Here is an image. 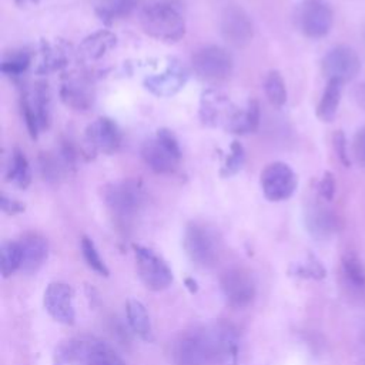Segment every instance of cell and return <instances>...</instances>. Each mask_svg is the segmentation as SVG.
Wrapping results in <instances>:
<instances>
[{
  "label": "cell",
  "instance_id": "cell-12",
  "mask_svg": "<svg viewBox=\"0 0 365 365\" xmlns=\"http://www.w3.org/2000/svg\"><path fill=\"white\" fill-rule=\"evenodd\" d=\"M334 14L329 4L324 0H302L298 10L301 31L311 38L327 36L332 27Z\"/></svg>",
  "mask_w": 365,
  "mask_h": 365
},
{
  "label": "cell",
  "instance_id": "cell-17",
  "mask_svg": "<svg viewBox=\"0 0 365 365\" xmlns=\"http://www.w3.org/2000/svg\"><path fill=\"white\" fill-rule=\"evenodd\" d=\"M188 74L181 64L173 61L157 76H150L144 80V87L157 97H171L177 94L187 83Z\"/></svg>",
  "mask_w": 365,
  "mask_h": 365
},
{
  "label": "cell",
  "instance_id": "cell-26",
  "mask_svg": "<svg viewBox=\"0 0 365 365\" xmlns=\"http://www.w3.org/2000/svg\"><path fill=\"white\" fill-rule=\"evenodd\" d=\"M342 93V81L339 80H328L324 93L319 98L317 106V117L324 121L329 123L335 118Z\"/></svg>",
  "mask_w": 365,
  "mask_h": 365
},
{
  "label": "cell",
  "instance_id": "cell-3",
  "mask_svg": "<svg viewBox=\"0 0 365 365\" xmlns=\"http://www.w3.org/2000/svg\"><path fill=\"white\" fill-rule=\"evenodd\" d=\"M173 359L175 365L217 364L212 327L195 328L184 332L174 344Z\"/></svg>",
  "mask_w": 365,
  "mask_h": 365
},
{
  "label": "cell",
  "instance_id": "cell-38",
  "mask_svg": "<svg viewBox=\"0 0 365 365\" xmlns=\"http://www.w3.org/2000/svg\"><path fill=\"white\" fill-rule=\"evenodd\" d=\"M297 275H302V277H309V278H322L325 275V269L322 268V265L317 261L309 262L308 265H302L298 267L295 269Z\"/></svg>",
  "mask_w": 365,
  "mask_h": 365
},
{
  "label": "cell",
  "instance_id": "cell-4",
  "mask_svg": "<svg viewBox=\"0 0 365 365\" xmlns=\"http://www.w3.org/2000/svg\"><path fill=\"white\" fill-rule=\"evenodd\" d=\"M141 158L155 174H173L181 160V148L171 130L160 128L155 137L145 141L141 147Z\"/></svg>",
  "mask_w": 365,
  "mask_h": 365
},
{
  "label": "cell",
  "instance_id": "cell-25",
  "mask_svg": "<svg viewBox=\"0 0 365 365\" xmlns=\"http://www.w3.org/2000/svg\"><path fill=\"white\" fill-rule=\"evenodd\" d=\"M6 180L20 190H26L31 184V168L27 157L20 148H14L10 153Z\"/></svg>",
  "mask_w": 365,
  "mask_h": 365
},
{
  "label": "cell",
  "instance_id": "cell-13",
  "mask_svg": "<svg viewBox=\"0 0 365 365\" xmlns=\"http://www.w3.org/2000/svg\"><path fill=\"white\" fill-rule=\"evenodd\" d=\"M43 305L54 321L64 325L74 324V291L68 284L61 281L50 282L43 294Z\"/></svg>",
  "mask_w": 365,
  "mask_h": 365
},
{
  "label": "cell",
  "instance_id": "cell-15",
  "mask_svg": "<svg viewBox=\"0 0 365 365\" xmlns=\"http://www.w3.org/2000/svg\"><path fill=\"white\" fill-rule=\"evenodd\" d=\"M84 140L91 153H101L106 155L117 153L123 144V135L118 125L108 117H100L88 124Z\"/></svg>",
  "mask_w": 365,
  "mask_h": 365
},
{
  "label": "cell",
  "instance_id": "cell-16",
  "mask_svg": "<svg viewBox=\"0 0 365 365\" xmlns=\"http://www.w3.org/2000/svg\"><path fill=\"white\" fill-rule=\"evenodd\" d=\"M359 70V56L348 46L334 47L322 58V71L328 80H339L344 83L356 77Z\"/></svg>",
  "mask_w": 365,
  "mask_h": 365
},
{
  "label": "cell",
  "instance_id": "cell-24",
  "mask_svg": "<svg viewBox=\"0 0 365 365\" xmlns=\"http://www.w3.org/2000/svg\"><path fill=\"white\" fill-rule=\"evenodd\" d=\"M125 315L133 332L143 341L151 342L154 336L150 315L147 312L145 305L141 301L131 298L125 304Z\"/></svg>",
  "mask_w": 365,
  "mask_h": 365
},
{
  "label": "cell",
  "instance_id": "cell-34",
  "mask_svg": "<svg viewBox=\"0 0 365 365\" xmlns=\"http://www.w3.org/2000/svg\"><path fill=\"white\" fill-rule=\"evenodd\" d=\"M80 247H81L83 258H84V261L87 262V265H88L94 272H97L98 275L107 277V275H108V268H107L104 259L100 257L98 250L96 248L93 240L88 238V237H83V238H81V242H80Z\"/></svg>",
  "mask_w": 365,
  "mask_h": 365
},
{
  "label": "cell",
  "instance_id": "cell-6",
  "mask_svg": "<svg viewBox=\"0 0 365 365\" xmlns=\"http://www.w3.org/2000/svg\"><path fill=\"white\" fill-rule=\"evenodd\" d=\"M191 66L195 76L211 84L221 83L232 74V56L220 46H204L191 56Z\"/></svg>",
  "mask_w": 365,
  "mask_h": 365
},
{
  "label": "cell",
  "instance_id": "cell-36",
  "mask_svg": "<svg viewBox=\"0 0 365 365\" xmlns=\"http://www.w3.org/2000/svg\"><path fill=\"white\" fill-rule=\"evenodd\" d=\"M318 192L324 200H327V201L332 200V197L335 194V180L329 171L324 173V175L318 184Z\"/></svg>",
  "mask_w": 365,
  "mask_h": 365
},
{
  "label": "cell",
  "instance_id": "cell-5",
  "mask_svg": "<svg viewBox=\"0 0 365 365\" xmlns=\"http://www.w3.org/2000/svg\"><path fill=\"white\" fill-rule=\"evenodd\" d=\"M145 192L140 181L123 180L104 188V202L111 214L123 224L131 221L143 208Z\"/></svg>",
  "mask_w": 365,
  "mask_h": 365
},
{
  "label": "cell",
  "instance_id": "cell-37",
  "mask_svg": "<svg viewBox=\"0 0 365 365\" xmlns=\"http://www.w3.org/2000/svg\"><path fill=\"white\" fill-rule=\"evenodd\" d=\"M334 148L335 153L338 154V158L341 160V163L344 165H349V158H348V153H346V140L342 131H336L334 134Z\"/></svg>",
  "mask_w": 365,
  "mask_h": 365
},
{
  "label": "cell",
  "instance_id": "cell-19",
  "mask_svg": "<svg viewBox=\"0 0 365 365\" xmlns=\"http://www.w3.org/2000/svg\"><path fill=\"white\" fill-rule=\"evenodd\" d=\"M217 364L220 365H238V336L231 324L218 322L212 327Z\"/></svg>",
  "mask_w": 365,
  "mask_h": 365
},
{
  "label": "cell",
  "instance_id": "cell-33",
  "mask_svg": "<svg viewBox=\"0 0 365 365\" xmlns=\"http://www.w3.org/2000/svg\"><path fill=\"white\" fill-rule=\"evenodd\" d=\"M31 56L26 50H13L4 56L1 61V71L9 77L21 76L30 66Z\"/></svg>",
  "mask_w": 365,
  "mask_h": 365
},
{
  "label": "cell",
  "instance_id": "cell-40",
  "mask_svg": "<svg viewBox=\"0 0 365 365\" xmlns=\"http://www.w3.org/2000/svg\"><path fill=\"white\" fill-rule=\"evenodd\" d=\"M1 210L4 214H9V215H16V214H20L24 211V204L20 202L19 200H14V198H10L7 197L6 194L1 195Z\"/></svg>",
  "mask_w": 365,
  "mask_h": 365
},
{
  "label": "cell",
  "instance_id": "cell-22",
  "mask_svg": "<svg viewBox=\"0 0 365 365\" xmlns=\"http://www.w3.org/2000/svg\"><path fill=\"white\" fill-rule=\"evenodd\" d=\"M27 98L37 121L40 130H47L51 123V103H50V93L46 83H36L31 90L23 93Z\"/></svg>",
  "mask_w": 365,
  "mask_h": 365
},
{
  "label": "cell",
  "instance_id": "cell-27",
  "mask_svg": "<svg viewBox=\"0 0 365 365\" xmlns=\"http://www.w3.org/2000/svg\"><path fill=\"white\" fill-rule=\"evenodd\" d=\"M334 225V217L329 210L317 204L307 211V227L312 235L318 238L328 237L332 232Z\"/></svg>",
  "mask_w": 365,
  "mask_h": 365
},
{
  "label": "cell",
  "instance_id": "cell-1",
  "mask_svg": "<svg viewBox=\"0 0 365 365\" xmlns=\"http://www.w3.org/2000/svg\"><path fill=\"white\" fill-rule=\"evenodd\" d=\"M140 23L144 33L165 43H175L185 34V19L182 13L178 7L167 1L147 4L140 14Z\"/></svg>",
  "mask_w": 365,
  "mask_h": 365
},
{
  "label": "cell",
  "instance_id": "cell-20",
  "mask_svg": "<svg viewBox=\"0 0 365 365\" xmlns=\"http://www.w3.org/2000/svg\"><path fill=\"white\" fill-rule=\"evenodd\" d=\"M117 43V37L110 30H98L87 36L78 46L77 54L83 61H96L106 56Z\"/></svg>",
  "mask_w": 365,
  "mask_h": 365
},
{
  "label": "cell",
  "instance_id": "cell-7",
  "mask_svg": "<svg viewBox=\"0 0 365 365\" xmlns=\"http://www.w3.org/2000/svg\"><path fill=\"white\" fill-rule=\"evenodd\" d=\"M137 272L145 288L151 291H163L173 282V271L168 264L151 248L140 244L133 245Z\"/></svg>",
  "mask_w": 365,
  "mask_h": 365
},
{
  "label": "cell",
  "instance_id": "cell-11",
  "mask_svg": "<svg viewBox=\"0 0 365 365\" xmlns=\"http://www.w3.org/2000/svg\"><path fill=\"white\" fill-rule=\"evenodd\" d=\"M221 291L230 307L242 309L255 298V282L252 275L241 267L228 268L220 278Z\"/></svg>",
  "mask_w": 365,
  "mask_h": 365
},
{
  "label": "cell",
  "instance_id": "cell-21",
  "mask_svg": "<svg viewBox=\"0 0 365 365\" xmlns=\"http://www.w3.org/2000/svg\"><path fill=\"white\" fill-rule=\"evenodd\" d=\"M61 100L71 108L87 110L93 103V93L90 90V83L83 77H71L60 90Z\"/></svg>",
  "mask_w": 365,
  "mask_h": 365
},
{
  "label": "cell",
  "instance_id": "cell-10",
  "mask_svg": "<svg viewBox=\"0 0 365 365\" xmlns=\"http://www.w3.org/2000/svg\"><path fill=\"white\" fill-rule=\"evenodd\" d=\"M297 175L294 170L282 163L274 161L268 164L259 177V185L268 201L279 202L288 200L297 190Z\"/></svg>",
  "mask_w": 365,
  "mask_h": 365
},
{
  "label": "cell",
  "instance_id": "cell-14",
  "mask_svg": "<svg viewBox=\"0 0 365 365\" xmlns=\"http://www.w3.org/2000/svg\"><path fill=\"white\" fill-rule=\"evenodd\" d=\"M220 31L222 38L234 47H245L254 36V26L248 13L235 4L227 6L221 14Z\"/></svg>",
  "mask_w": 365,
  "mask_h": 365
},
{
  "label": "cell",
  "instance_id": "cell-29",
  "mask_svg": "<svg viewBox=\"0 0 365 365\" xmlns=\"http://www.w3.org/2000/svg\"><path fill=\"white\" fill-rule=\"evenodd\" d=\"M342 275L351 288L356 291L365 289V267L362 261L352 252H346L341 259Z\"/></svg>",
  "mask_w": 365,
  "mask_h": 365
},
{
  "label": "cell",
  "instance_id": "cell-18",
  "mask_svg": "<svg viewBox=\"0 0 365 365\" xmlns=\"http://www.w3.org/2000/svg\"><path fill=\"white\" fill-rule=\"evenodd\" d=\"M21 248V271L26 274H36L47 261L48 241L38 232H26L19 240Z\"/></svg>",
  "mask_w": 365,
  "mask_h": 365
},
{
  "label": "cell",
  "instance_id": "cell-31",
  "mask_svg": "<svg viewBox=\"0 0 365 365\" xmlns=\"http://www.w3.org/2000/svg\"><path fill=\"white\" fill-rule=\"evenodd\" d=\"M261 111L259 104L257 100H250L244 108H241L238 118L234 124V128L231 133L234 134H248L257 131L259 125Z\"/></svg>",
  "mask_w": 365,
  "mask_h": 365
},
{
  "label": "cell",
  "instance_id": "cell-41",
  "mask_svg": "<svg viewBox=\"0 0 365 365\" xmlns=\"http://www.w3.org/2000/svg\"><path fill=\"white\" fill-rule=\"evenodd\" d=\"M354 97H355L358 106H361L365 110V83H361L355 87Z\"/></svg>",
  "mask_w": 365,
  "mask_h": 365
},
{
  "label": "cell",
  "instance_id": "cell-32",
  "mask_svg": "<svg viewBox=\"0 0 365 365\" xmlns=\"http://www.w3.org/2000/svg\"><path fill=\"white\" fill-rule=\"evenodd\" d=\"M264 91L271 106L279 108L287 103V87L279 71L271 70L264 80Z\"/></svg>",
  "mask_w": 365,
  "mask_h": 365
},
{
  "label": "cell",
  "instance_id": "cell-23",
  "mask_svg": "<svg viewBox=\"0 0 365 365\" xmlns=\"http://www.w3.org/2000/svg\"><path fill=\"white\" fill-rule=\"evenodd\" d=\"M70 57V48L67 43L58 40L56 43H41V50H40V61L37 66L38 73H51L56 70L63 68L67 66Z\"/></svg>",
  "mask_w": 365,
  "mask_h": 365
},
{
  "label": "cell",
  "instance_id": "cell-28",
  "mask_svg": "<svg viewBox=\"0 0 365 365\" xmlns=\"http://www.w3.org/2000/svg\"><path fill=\"white\" fill-rule=\"evenodd\" d=\"M38 170L44 181L56 184L67 171H70L58 153H41L38 157Z\"/></svg>",
  "mask_w": 365,
  "mask_h": 365
},
{
  "label": "cell",
  "instance_id": "cell-42",
  "mask_svg": "<svg viewBox=\"0 0 365 365\" xmlns=\"http://www.w3.org/2000/svg\"><path fill=\"white\" fill-rule=\"evenodd\" d=\"M17 3H37L38 0H16Z\"/></svg>",
  "mask_w": 365,
  "mask_h": 365
},
{
  "label": "cell",
  "instance_id": "cell-39",
  "mask_svg": "<svg viewBox=\"0 0 365 365\" xmlns=\"http://www.w3.org/2000/svg\"><path fill=\"white\" fill-rule=\"evenodd\" d=\"M354 155L356 161L365 167V127L358 131L354 140Z\"/></svg>",
  "mask_w": 365,
  "mask_h": 365
},
{
  "label": "cell",
  "instance_id": "cell-2",
  "mask_svg": "<svg viewBox=\"0 0 365 365\" xmlns=\"http://www.w3.org/2000/svg\"><path fill=\"white\" fill-rule=\"evenodd\" d=\"M182 245L188 258L202 268L214 267L222 252V241L218 231L200 221H192L187 225Z\"/></svg>",
  "mask_w": 365,
  "mask_h": 365
},
{
  "label": "cell",
  "instance_id": "cell-9",
  "mask_svg": "<svg viewBox=\"0 0 365 365\" xmlns=\"http://www.w3.org/2000/svg\"><path fill=\"white\" fill-rule=\"evenodd\" d=\"M64 356L77 365H125L110 345L97 338H78L68 342Z\"/></svg>",
  "mask_w": 365,
  "mask_h": 365
},
{
  "label": "cell",
  "instance_id": "cell-8",
  "mask_svg": "<svg viewBox=\"0 0 365 365\" xmlns=\"http://www.w3.org/2000/svg\"><path fill=\"white\" fill-rule=\"evenodd\" d=\"M240 107L218 90L208 88L202 91L200 98V120L210 127H222L230 131L240 114Z\"/></svg>",
  "mask_w": 365,
  "mask_h": 365
},
{
  "label": "cell",
  "instance_id": "cell-35",
  "mask_svg": "<svg viewBox=\"0 0 365 365\" xmlns=\"http://www.w3.org/2000/svg\"><path fill=\"white\" fill-rule=\"evenodd\" d=\"M245 161V150L242 147L241 143L238 141H232L231 147H230V154L227 155L224 165L221 168V175L222 177H231L234 174H237Z\"/></svg>",
  "mask_w": 365,
  "mask_h": 365
},
{
  "label": "cell",
  "instance_id": "cell-30",
  "mask_svg": "<svg viewBox=\"0 0 365 365\" xmlns=\"http://www.w3.org/2000/svg\"><path fill=\"white\" fill-rule=\"evenodd\" d=\"M21 248L19 241H4L0 248V269L4 278L21 269Z\"/></svg>",
  "mask_w": 365,
  "mask_h": 365
}]
</instances>
